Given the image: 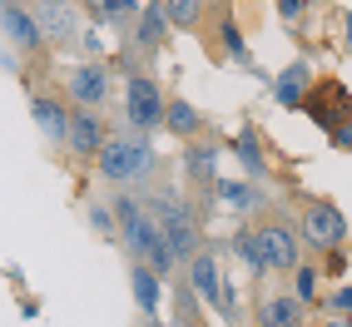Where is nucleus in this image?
Segmentation results:
<instances>
[{
  "instance_id": "nucleus-8",
  "label": "nucleus",
  "mask_w": 352,
  "mask_h": 327,
  "mask_svg": "<svg viewBox=\"0 0 352 327\" xmlns=\"http://www.w3.org/2000/svg\"><path fill=\"white\" fill-rule=\"evenodd\" d=\"M60 89L69 104L109 109L114 104V65L109 60H75L69 69H60Z\"/></svg>"
},
{
  "instance_id": "nucleus-3",
  "label": "nucleus",
  "mask_w": 352,
  "mask_h": 327,
  "mask_svg": "<svg viewBox=\"0 0 352 327\" xmlns=\"http://www.w3.org/2000/svg\"><path fill=\"white\" fill-rule=\"evenodd\" d=\"M298 114H308L333 149H352V84L342 75H318Z\"/></svg>"
},
{
  "instance_id": "nucleus-21",
  "label": "nucleus",
  "mask_w": 352,
  "mask_h": 327,
  "mask_svg": "<svg viewBox=\"0 0 352 327\" xmlns=\"http://www.w3.org/2000/svg\"><path fill=\"white\" fill-rule=\"evenodd\" d=\"M263 199H268V189H263V183H253L248 174L243 179H219V203L239 208V214H253Z\"/></svg>"
},
{
  "instance_id": "nucleus-25",
  "label": "nucleus",
  "mask_w": 352,
  "mask_h": 327,
  "mask_svg": "<svg viewBox=\"0 0 352 327\" xmlns=\"http://www.w3.org/2000/svg\"><path fill=\"white\" fill-rule=\"evenodd\" d=\"M75 55L80 60H109V45H104V25H85L75 40Z\"/></svg>"
},
{
  "instance_id": "nucleus-29",
  "label": "nucleus",
  "mask_w": 352,
  "mask_h": 327,
  "mask_svg": "<svg viewBox=\"0 0 352 327\" xmlns=\"http://www.w3.org/2000/svg\"><path fill=\"white\" fill-rule=\"evenodd\" d=\"M239 5H248V0H239Z\"/></svg>"
},
{
  "instance_id": "nucleus-5",
  "label": "nucleus",
  "mask_w": 352,
  "mask_h": 327,
  "mask_svg": "<svg viewBox=\"0 0 352 327\" xmlns=\"http://www.w3.org/2000/svg\"><path fill=\"white\" fill-rule=\"evenodd\" d=\"M219 159H223V134L219 129L179 144V183L204 203L208 218L219 214Z\"/></svg>"
},
{
  "instance_id": "nucleus-4",
  "label": "nucleus",
  "mask_w": 352,
  "mask_h": 327,
  "mask_svg": "<svg viewBox=\"0 0 352 327\" xmlns=\"http://www.w3.org/2000/svg\"><path fill=\"white\" fill-rule=\"evenodd\" d=\"M253 223H258V233H263V243H268V258H273L278 278H288L302 258H308L302 233H298V214H293V203L283 194H268L263 203H258L253 208Z\"/></svg>"
},
{
  "instance_id": "nucleus-9",
  "label": "nucleus",
  "mask_w": 352,
  "mask_h": 327,
  "mask_svg": "<svg viewBox=\"0 0 352 327\" xmlns=\"http://www.w3.org/2000/svg\"><path fill=\"white\" fill-rule=\"evenodd\" d=\"M164 84L154 80V69H139V75H124V124L139 134H159L164 129Z\"/></svg>"
},
{
  "instance_id": "nucleus-7",
  "label": "nucleus",
  "mask_w": 352,
  "mask_h": 327,
  "mask_svg": "<svg viewBox=\"0 0 352 327\" xmlns=\"http://www.w3.org/2000/svg\"><path fill=\"white\" fill-rule=\"evenodd\" d=\"M228 154L243 164V174L253 179V183H263V189H273V183H288V174H283V154L273 149V139L263 134V124L258 120H243L239 129L228 134Z\"/></svg>"
},
{
  "instance_id": "nucleus-27",
  "label": "nucleus",
  "mask_w": 352,
  "mask_h": 327,
  "mask_svg": "<svg viewBox=\"0 0 352 327\" xmlns=\"http://www.w3.org/2000/svg\"><path fill=\"white\" fill-rule=\"evenodd\" d=\"M308 15H313V0H278V20H283L293 35L308 30Z\"/></svg>"
},
{
  "instance_id": "nucleus-6",
  "label": "nucleus",
  "mask_w": 352,
  "mask_h": 327,
  "mask_svg": "<svg viewBox=\"0 0 352 327\" xmlns=\"http://www.w3.org/2000/svg\"><path fill=\"white\" fill-rule=\"evenodd\" d=\"M104 134H109V109H89V104H75V109H69V139H65L60 169L75 174L80 194L89 189V179H95V159H100V149H104Z\"/></svg>"
},
{
  "instance_id": "nucleus-15",
  "label": "nucleus",
  "mask_w": 352,
  "mask_h": 327,
  "mask_svg": "<svg viewBox=\"0 0 352 327\" xmlns=\"http://www.w3.org/2000/svg\"><path fill=\"white\" fill-rule=\"evenodd\" d=\"M184 273H189V283L199 288V297H204L208 308L219 313V302H223V288H228V278H223V253H219V243L208 238L204 248H194V253H189V263H184Z\"/></svg>"
},
{
  "instance_id": "nucleus-14",
  "label": "nucleus",
  "mask_w": 352,
  "mask_h": 327,
  "mask_svg": "<svg viewBox=\"0 0 352 327\" xmlns=\"http://www.w3.org/2000/svg\"><path fill=\"white\" fill-rule=\"evenodd\" d=\"M124 35L139 45V55H144L149 65H159L164 55H169V35H174V25H169V15H164L159 0H144V5H139V15H134V25H129Z\"/></svg>"
},
{
  "instance_id": "nucleus-26",
  "label": "nucleus",
  "mask_w": 352,
  "mask_h": 327,
  "mask_svg": "<svg viewBox=\"0 0 352 327\" xmlns=\"http://www.w3.org/2000/svg\"><path fill=\"white\" fill-rule=\"evenodd\" d=\"M318 308H322V313H333L338 322H352V283H333V293L318 297Z\"/></svg>"
},
{
  "instance_id": "nucleus-11",
  "label": "nucleus",
  "mask_w": 352,
  "mask_h": 327,
  "mask_svg": "<svg viewBox=\"0 0 352 327\" xmlns=\"http://www.w3.org/2000/svg\"><path fill=\"white\" fill-rule=\"evenodd\" d=\"M69 109H75V104L65 100L60 80H55V84L30 89V120H35V129L45 134V144H50V159H55V164H60L65 139H69Z\"/></svg>"
},
{
  "instance_id": "nucleus-18",
  "label": "nucleus",
  "mask_w": 352,
  "mask_h": 327,
  "mask_svg": "<svg viewBox=\"0 0 352 327\" xmlns=\"http://www.w3.org/2000/svg\"><path fill=\"white\" fill-rule=\"evenodd\" d=\"M313 80H318V69L308 65V55H298V60H288V65L273 75V100L298 114L302 100H308V89H313Z\"/></svg>"
},
{
  "instance_id": "nucleus-12",
  "label": "nucleus",
  "mask_w": 352,
  "mask_h": 327,
  "mask_svg": "<svg viewBox=\"0 0 352 327\" xmlns=\"http://www.w3.org/2000/svg\"><path fill=\"white\" fill-rule=\"evenodd\" d=\"M248 288H253L248 317H253L258 327H302V322L313 317V302H302V297L293 293V283L273 288V293H263V283H248Z\"/></svg>"
},
{
  "instance_id": "nucleus-23",
  "label": "nucleus",
  "mask_w": 352,
  "mask_h": 327,
  "mask_svg": "<svg viewBox=\"0 0 352 327\" xmlns=\"http://www.w3.org/2000/svg\"><path fill=\"white\" fill-rule=\"evenodd\" d=\"M288 283H293V293L302 297V302H313V308H318V288H322V268H318V258H302L293 273H288Z\"/></svg>"
},
{
  "instance_id": "nucleus-2",
  "label": "nucleus",
  "mask_w": 352,
  "mask_h": 327,
  "mask_svg": "<svg viewBox=\"0 0 352 327\" xmlns=\"http://www.w3.org/2000/svg\"><path fill=\"white\" fill-rule=\"evenodd\" d=\"M283 199L298 214V233H302V248L308 253H327L338 243H352V223L333 199H322L313 189H293V183H283Z\"/></svg>"
},
{
  "instance_id": "nucleus-22",
  "label": "nucleus",
  "mask_w": 352,
  "mask_h": 327,
  "mask_svg": "<svg viewBox=\"0 0 352 327\" xmlns=\"http://www.w3.org/2000/svg\"><path fill=\"white\" fill-rule=\"evenodd\" d=\"M85 218H89V233H95L100 243H120V214H114L109 194L95 199V203H85Z\"/></svg>"
},
{
  "instance_id": "nucleus-1",
  "label": "nucleus",
  "mask_w": 352,
  "mask_h": 327,
  "mask_svg": "<svg viewBox=\"0 0 352 327\" xmlns=\"http://www.w3.org/2000/svg\"><path fill=\"white\" fill-rule=\"evenodd\" d=\"M169 174V159L154 149V134H139L124 124V114L109 120L104 134V149L95 159V183L100 189H129V194H144L149 183H159Z\"/></svg>"
},
{
  "instance_id": "nucleus-17",
  "label": "nucleus",
  "mask_w": 352,
  "mask_h": 327,
  "mask_svg": "<svg viewBox=\"0 0 352 327\" xmlns=\"http://www.w3.org/2000/svg\"><path fill=\"white\" fill-rule=\"evenodd\" d=\"M164 273L154 268V263H144V258H129V293H134V302H139V317L144 322H159V313H164Z\"/></svg>"
},
{
  "instance_id": "nucleus-10",
  "label": "nucleus",
  "mask_w": 352,
  "mask_h": 327,
  "mask_svg": "<svg viewBox=\"0 0 352 327\" xmlns=\"http://www.w3.org/2000/svg\"><path fill=\"white\" fill-rule=\"evenodd\" d=\"M35 25L45 35V45H50L55 55H75V40L85 30V10L75 5V0H25Z\"/></svg>"
},
{
  "instance_id": "nucleus-13",
  "label": "nucleus",
  "mask_w": 352,
  "mask_h": 327,
  "mask_svg": "<svg viewBox=\"0 0 352 327\" xmlns=\"http://www.w3.org/2000/svg\"><path fill=\"white\" fill-rule=\"evenodd\" d=\"M0 30H6V40L15 45V60H45V55H55L50 45H45L40 25H35V15L25 0H0Z\"/></svg>"
},
{
  "instance_id": "nucleus-24",
  "label": "nucleus",
  "mask_w": 352,
  "mask_h": 327,
  "mask_svg": "<svg viewBox=\"0 0 352 327\" xmlns=\"http://www.w3.org/2000/svg\"><path fill=\"white\" fill-rule=\"evenodd\" d=\"M347 248L352 243H338V248H327V253H308V258H318V268H322L327 283H342V278H347Z\"/></svg>"
},
{
  "instance_id": "nucleus-28",
  "label": "nucleus",
  "mask_w": 352,
  "mask_h": 327,
  "mask_svg": "<svg viewBox=\"0 0 352 327\" xmlns=\"http://www.w3.org/2000/svg\"><path fill=\"white\" fill-rule=\"evenodd\" d=\"M338 45H342V55L352 60V15H342V40Z\"/></svg>"
},
{
  "instance_id": "nucleus-16",
  "label": "nucleus",
  "mask_w": 352,
  "mask_h": 327,
  "mask_svg": "<svg viewBox=\"0 0 352 327\" xmlns=\"http://www.w3.org/2000/svg\"><path fill=\"white\" fill-rule=\"evenodd\" d=\"M233 253H239V263H243V273H248V283H268L273 278V258H268V243H263V233H258V223H253V214L233 228Z\"/></svg>"
},
{
  "instance_id": "nucleus-19",
  "label": "nucleus",
  "mask_w": 352,
  "mask_h": 327,
  "mask_svg": "<svg viewBox=\"0 0 352 327\" xmlns=\"http://www.w3.org/2000/svg\"><path fill=\"white\" fill-rule=\"evenodd\" d=\"M208 129H214V120H208L199 104H189V100L174 89L169 104H164V134H169L174 144H184V139H199V134H208Z\"/></svg>"
},
{
  "instance_id": "nucleus-20",
  "label": "nucleus",
  "mask_w": 352,
  "mask_h": 327,
  "mask_svg": "<svg viewBox=\"0 0 352 327\" xmlns=\"http://www.w3.org/2000/svg\"><path fill=\"white\" fill-rule=\"evenodd\" d=\"M169 317L179 327H208V302L199 297V288L189 283V273H174L169 278Z\"/></svg>"
}]
</instances>
